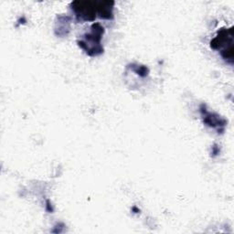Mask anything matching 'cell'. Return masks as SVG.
Instances as JSON below:
<instances>
[{
	"instance_id": "cell-1",
	"label": "cell",
	"mask_w": 234,
	"mask_h": 234,
	"mask_svg": "<svg viewBox=\"0 0 234 234\" xmlns=\"http://www.w3.org/2000/svg\"><path fill=\"white\" fill-rule=\"evenodd\" d=\"M210 47L214 50H221L220 54L224 60L233 63V27L231 28H222L218 32L210 42Z\"/></svg>"
},
{
	"instance_id": "cell-2",
	"label": "cell",
	"mask_w": 234,
	"mask_h": 234,
	"mask_svg": "<svg viewBox=\"0 0 234 234\" xmlns=\"http://www.w3.org/2000/svg\"><path fill=\"white\" fill-rule=\"evenodd\" d=\"M200 112L204 115V123L210 127H222L224 128V126L227 125V121L223 118L216 114H211V113H208L206 110V105L202 104L200 106Z\"/></svg>"
},
{
	"instance_id": "cell-3",
	"label": "cell",
	"mask_w": 234,
	"mask_h": 234,
	"mask_svg": "<svg viewBox=\"0 0 234 234\" xmlns=\"http://www.w3.org/2000/svg\"><path fill=\"white\" fill-rule=\"evenodd\" d=\"M148 69L146 68L145 66H139L137 68V70H136V72L137 74H139L140 76H142V77H145L148 74Z\"/></svg>"
},
{
	"instance_id": "cell-4",
	"label": "cell",
	"mask_w": 234,
	"mask_h": 234,
	"mask_svg": "<svg viewBox=\"0 0 234 234\" xmlns=\"http://www.w3.org/2000/svg\"><path fill=\"white\" fill-rule=\"evenodd\" d=\"M213 149H214V150H213V154H214L215 156H216V155H218V154H219V152H220V149L217 147V146H214Z\"/></svg>"
},
{
	"instance_id": "cell-5",
	"label": "cell",
	"mask_w": 234,
	"mask_h": 234,
	"mask_svg": "<svg viewBox=\"0 0 234 234\" xmlns=\"http://www.w3.org/2000/svg\"><path fill=\"white\" fill-rule=\"evenodd\" d=\"M47 209L49 210V211H52V208L50 207V201H47Z\"/></svg>"
}]
</instances>
